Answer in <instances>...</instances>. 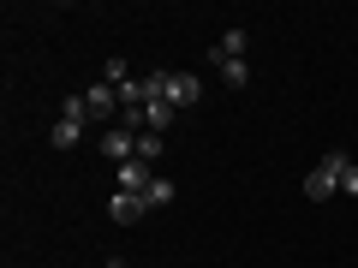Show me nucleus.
Returning a JSON list of instances; mask_svg holds the SVG:
<instances>
[{"mask_svg":"<svg viewBox=\"0 0 358 268\" xmlns=\"http://www.w3.org/2000/svg\"><path fill=\"white\" fill-rule=\"evenodd\" d=\"M341 167H346V155H341V149H329V155H322V161L305 173V197H310V203H322V197L341 191Z\"/></svg>","mask_w":358,"mask_h":268,"instance_id":"f257e3e1","label":"nucleus"},{"mask_svg":"<svg viewBox=\"0 0 358 268\" xmlns=\"http://www.w3.org/2000/svg\"><path fill=\"white\" fill-rule=\"evenodd\" d=\"M155 89H162L167 102L179 107V114H185V107L197 102V77H192V72H155Z\"/></svg>","mask_w":358,"mask_h":268,"instance_id":"f03ea898","label":"nucleus"},{"mask_svg":"<svg viewBox=\"0 0 358 268\" xmlns=\"http://www.w3.org/2000/svg\"><path fill=\"white\" fill-rule=\"evenodd\" d=\"M138 137H143V131H131V126H108L102 131V155H108V161H120V167L138 161Z\"/></svg>","mask_w":358,"mask_h":268,"instance_id":"7ed1b4c3","label":"nucleus"},{"mask_svg":"<svg viewBox=\"0 0 358 268\" xmlns=\"http://www.w3.org/2000/svg\"><path fill=\"white\" fill-rule=\"evenodd\" d=\"M84 107H90V119L114 126V119H120V89H114V84H90V89H84Z\"/></svg>","mask_w":358,"mask_h":268,"instance_id":"20e7f679","label":"nucleus"},{"mask_svg":"<svg viewBox=\"0 0 358 268\" xmlns=\"http://www.w3.org/2000/svg\"><path fill=\"white\" fill-rule=\"evenodd\" d=\"M227 60H251V36H245L239 24H233V30H221V42L209 48V66H227Z\"/></svg>","mask_w":358,"mask_h":268,"instance_id":"39448f33","label":"nucleus"},{"mask_svg":"<svg viewBox=\"0 0 358 268\" xmlns=\"http://www.w3.org/2000/svg\"><path fill=\"white\" fill-rule=\"evenodd\" d=\"M108 215H114V227H131V221H143V215H150V203H143V197H131V191H114Z\"/></svg>","mask_w":358,"mask_h":268,"instance_id":"423d86ee","label":"nucleus"},{"mask_svg":"<svg viewBox=\"0 0 358 268\" xmlns=\"http://www.w3.org/2000/svg\"><path fill=\"white\" fill-rule=\"evenodd\" d=\"M150 185H155V167H150V161H126V167H120V191L143 197Z\"/></svg>","mask_w":358,"mask_h":268,"instance_id":"0eeeda50","label":"nucleus"},{"mask_svg":"<svg viewBox=\"0 0 358 268\" xmlns=\"http://www.w3.org/2000/svg\"><path fill=\"white\" fill-rule=\"evenodd\" d=\"M179 119V107L167 102V96H150V102H143V131H167Z\"/></svg>","mask_w":358,"mask_h":268,"instance_id":"6e6552de","label":"nucleus"},{"mask_svg":"<svg viewBox=\"0 0 358 268\" xmlns=\"http://www.w3.org/2000/svg\"><path fill=\"white\" fill-rule=\"evenodd\" d=\"M84 143V126L78 119H54V149H78Z\"/></svg>","mask_w":358,"mask_h":268,"instance_id":"1a4fd4ad","label":"nucleus"},{"mask_svg":"<svg viewBox=\"0 0 358 268\" xmlns=\"http://www.w3.org/2000/svg\"><path fill=\"white\" fill-rule=\"evenodd\" d=\"M221 84L245 89V84H251V60H227V66H221Z\"/></svg>","mask_w":358,"mask_h":268,"instance_id":"9d476101","label":"nucleus"},{"mask_svg":"<svg viewBox=\"0 0 358 268\" xmlns=\"http://www.w3.org/2000/svg\"><path fill=\"white\" fill-rule=\"evenodd\" d=\"M143 203H150V209L173 203V179H162V173H155V185H150V191H143Z\"/></svg>","mask_w":358,"mask_h":268,"instance_id":"9b49d317","label":"nucleus"},{"mask_svg":"<svg viewBox=\"0 0 358 268\" xmlns=\"http://www.w3.org/2000/svg\"><path fill=\"white\" fill-rule=\"evenodd\" d=\"M138 161H162V131H143L138 137Z\"/></svg>","mask_w":358,"mask_h":268,"instance_id":"f8f14e48","label":"nucleus"},{"mask_svg":"<svg viewBox=\"0 0 358 268\" xmlns=\"http://www.w3.org/2000/svg\"><path fill=\"white\" fill-rule=\"evenodd\" d=\"M126 77H131V72H126V60H108V66H102V84H114V89H120Z\"/></svg>","mask_w":358,"mask_h":268,"instance_id":"ddd939ff","label":"nucleus"},{"mask_svg":"<svg viewBox=\"0 0 358 268\" xmlns=\"http://www.w3.org/2000/svg\"><path fill=\"white\" fill-rule=\"evenodd\" d=\"M341 191H346V197H358V161H346V167H341Z\"/></svg>","mask_w":358,"mask_h":268,"instance_id":"4468645a","label":"nucleus"},{"mask_svg":"<svg viewBox=\"0 0 358 268\" xmlns=\"http://www.w3.org/2000/svg\"><path fill=\"white\" fill-rule=\"evenodd\" d=\"M18 268H24V262H18Z\"/></svg>","mask_w":358,"mask_h":268,"instance_id":"2eb2a0df","label":"nucleus"}]
</instances>
